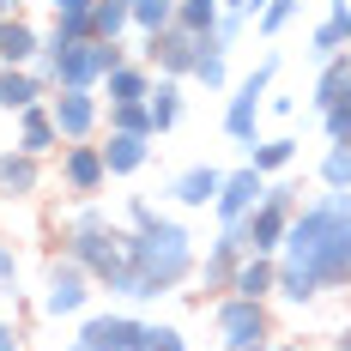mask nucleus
Returning a JSON list of instances; mask_svg holds the SVG:
<instances>
[{"label":"nucleus","instance_id":"4be33fe9","mask_svg":"<svg viewBox=\"0 0 351 351\" xmlns=\"http://www.w3.org/2000/svg\"><path fill=\"white\" fill-rule=\"evenodd\" d=\"M0 188L6 194H36V158L31 152H6L0 158Z\"/></svg>","mask_w":351,"mask_h":351},{"label":"nucleus","instance_id":"f8f14e48","mask_svg":"<svg viewBox=\"0 0 351 351\" xmlns=\"http://www.w3.org/2000/svg\"><path fill=\"white\" fill-rule=\"evenodd\" d=\"M218 188H224V170H212V164H188V170L170 182V200H182V206H212Z\"/></svg>","mask_w":351,"mask_h":351},{"label":"nucleus","instance_id":"473e14b6","mask_svg":"<svg viewBox=\"0 0 351 351\" xmlns=\"http://www.w3.org/2000/svg\"><path fill=\"white\" fill-rule=\"evenodd\" d=\"M128 224H134V230H152V224H158V206L134 200V206H128Z\"/></svg>","mask_w":351,"mask_h":351},{"label":"nucleus","instance_id":"aec40b11","mask_svg":"<svg viewBox=\"0 0 351 351\" xmlns=\"http://www.w3.org/2000/svg\"><path fill=\"white\" fill-rule=\"evenodd\" d=\"M36 97H43V79L25 67H6L0 73V109H31Z\"/></svg>","mask_w":351,"mask_h":351},{"label":"nucleus","instance_id":"5701e85b","mask_svg":"<svg viewBox=\"0 0 351 351\" xmlns=\"http://www.w3.org/2000/svg\"><path fill=\"white\" fill-rule=\"evenodd\" d=\"M279 291L285 303H309V297H321V285H315V273L309 267H297V261H279Z\"/></svg>","mask_w":351,"mask_h":351},{"label":"nucleus","instance_id":"e433bc0d","mask_svg":"<svg viewBox=\"0 0 351 351\" xmlns=\"http://www.w3.org/2000/svg\"><path fill=\"white\" fill-rule=\"evenodd\" d=\"M261 351H303V346H273V339H267V346H261Z\"/></svg>","mask_w":351,"mask_h":351},{"label":"nucleus","instance_id":"39448f33","mask_svg":"<svg viewBox=\"0 0 351 351\" xmlns=\"http://www.w3.org/2000/svg\"><path fill=\"white\" fill-rule=\"evenodd\" d=\"M212 36H194L182 31V25H170V31L145 36V61L164 73V79H194V67H200V55H206Z\"/></svg>","mask_w":351,"mask_h":351},{"label":"nucleus","instance_id":"72a5a7b5","mask_svg":"<svg viewBox=\"0 0 351 351\" xmlns=\"http://www.w3.org/2000/svg\"><path fill=\"white\" fill-rule=\"evenodd\" d=\"M12 273H19V254H12V248H0V279H12Z\"/></svg>","mask_w":351,"mask_h":351},{"label":"nucleus","instance_id":"9b49d317","mask_svg":"<svg viewBox=\"0 0 351 351\" xmlns=\"http://www.w3.org/2000/svg\"><path fill=\"white\" fill-rule=\"evenodd\" d=\"M273 285H279V254H243V261H237V279H230V297L267 303Z\"/></svg>","mask_w":351,"mask_h":351},{"label":"nucleus","instance_id":"f704fd0d","mask_svg":"<svg viewBox=\"0 0 351 351\" xmlns=\"http://www.w3.org/2000/svg\"><path fill=\"white\" fill-rule=\"evenodd\" d=\"M0 351H19V339H12V327H0Z\"/></svg>","mask_w":351,"mask_h":351},{"label":"nucleus","instance_id":"cd10ccee","mask_svg":"<svg viewBox=\"0 0 351 351\" xmlns=\"http://www.w3.org/2000/svg\"><path fill=\"white\" fill-rule=\"evenodd\" d=\"M321 128H327V140H333V145H351V97H339V104L321 109Z\"/></svg>","mask_w":351,"mask_h":351},{"label":"nucleus","instance_id":"423d86ee","mask_svg":"<svg viewBox=\"0 0 351 351\" xmlns=\"http://www.w3.org/2000/svg\"><path fill=\"white\" fill-rule=\"evenodd\" d=\"M267 200V176L254 170V164H243V170L224 176V188H218V200H212V212H218V224H243L248 212Z\"/></svg>","mask_w":351,"mask_h":351},{"label":"nucleus","instance_id":"7ed1b4c3","mask_svg":"<svg viewBox=\"0 0 351 351\" xmlns=\"http://www.w3.org/2000/svg\"><path fill=\"white\" fill-rule=\"evenodd\" d=\"M273 73H279V55H261V67L248 73L243 85H237V97L224 104V134H230L237 145H261L254 140V121H261V97H267Z\"/></svg>","mask_w":351,"mask_h":351},{"label":"nucleus","instance_id":"1a4fd4ad","mask_svg":"<svg viewBox=\"0 0 351 351\" xmlns=\"http://www.w3.org/2000/svg\"><path fill=\"white\" fill-rule=\"evenodd\" d=\"M85 297H91V273H85L79 261H67V267H55V273H49L43 309H49V315H79V309H85Z\"/></svg>","mask_w":351,"mask_h":351},{"label":"nucleus","instance_id":"2eb2a0df","mask_svg":"<svg viewBox=\"0 0 351 351\" xmlns=\"http://www.w3.org/2000/svg\"><path fill=\"white\" fill-rule=\"evenodd\" d=\"M339 97H351V55H333V61L315 73V91H309L315 115H321L327 104H339Z\"/></svg>","mask_w":351,"mask_h":351},{"label":"nucleus","instance_id":"f3484780","mask_svg":"<svg viewBox=\"0 0 351 351\" xmlns=\"http://www.w3.org/2000/svg\"><path fill=\"white\" fill-rule=\"evenodd\" d=\"M145 109H152V134H170L176 121H182V85L176 79H158L152 97H145Z\"/></svg>","mask_w":351,"mask_h":351},{"label":"nucleus","instance_id":"bb28decb","mask_svg":"<svg viewBox=\"0 0 351 351\" xmlns=\"http://www.w3.org/2000/svg\"><path fill=\"white\" fill-rule=\"evenodd\" d=\"M291 158H297V140H267V145H248V164H254V170H261V176L285 170Z\"/></svg>","mask_w":351,"mask_h":351},{"label":"nucleus","instance_id":"58836bf2","mask_svg":"<svg viewBox=\"0 0 351 351\" xmlns=\"http://www.w3.org/2000/svg\"><path fill=\"white\" fill-rule=\"evenodd\" d=\"M67 351H85V346H79V339H73V346H67Z\"/></svg>","mask_w":351,"mask_h":351},{"label":"nucleus","instance_id":"c85d7f7f","mask_svg":"<svg viewBox=\"0 0 351 351\" xmlns=\"http://www.w3.org/2000/svg\"><path fill=\"white\" fill-rule=\"evenodd\" d=\"M321 182H327V188H351V145H333V152L321 158Z\"/></svg>","mask_w":351,"mask_h":351},{"label":"nucleus","instance_id":"7c9ffc66","mask_svg":"<svg viewBox=\"0 0 351 351\" xmlns=\"http://www.w3.org/2000/svg\"><path fill=\"white\" fill-rule=\"evenodd\" d=\"M291 19H297V0H267L261 6V36H279Z\"/></svg>","mask_w":351,"mask_h":351},{"label":"nucleus","instance_id":"ddd939ff","mask_svg":"<svg viewBox=\"0 0 351 351\" xmlns=\"http://www.w3.org/2000/svg\"><path fill=\"white\" fill-rule=\"evenodd\" d=\"M152 85H158V79H152V67H140V61H121V67L104 79L109 104H145V97H152Z\"/></svg>","mask_w":351,"mask_h":351},{"label":"nucleus","instance_id":"b1692460","mask_svg":"<svg viewBox=\"0 0 351 351\" xmlns=\"http://www.w3.org/2000/svg\"><path fill=\"white\" fill-rule=\"evenodd\" d=\"M218 12H224V0H176V25L194 31V36H212Z\"/></svg>","mask_w":351,"mask_h":351},{"label":"nucleus","instance_id":"393cba45","mask_svg":"<svg viewBox=\"0 0 351 351\" xmlns=\"http://www.w3.org/2000/svg\"><path fill=\"white\" fill-rule=\"evenodd\" d=\"M176 25V0H134V31L140 36H158Z\"/></svg>","mask_w":351,"mask_h":351},{"label":"nucleus","instance_id":"c9c22d12","mask_svg":"<svg viewBox=\"0 0 351 351\" xmlns=\"http://www.w3.org/2000/svg\"><path fill=\"white\" fill-rule=\"evenodd\" d=\"M339 25H346V43H351V6L339 0Z\"/></svg>","mask_w":351,"mask_h":351},{"label":"nucleus","instance_id":"c756f323","mask_svg":"<svg viewBox=\"0 0 351 351\" xmlns=\"http://www.w3.org/2000/svg\"><path fill=\"white\" fill-rule=\"evenodd\" d=\"M194 79H200L206 91H218V85L230 79V67H224V49H212V43H206V55H200V67H194Z\"/></svg>","mask_w":351,"mask_h":351},{"label":"nucleus","instance_id":"4c0bfd02","mask_svg":"<svg viewBox=\"0 0 351 351\" xmlns=\"http://www.w3.org/2000/svg\"><path fill=\"white\" fill-rule=\"evenodd\" d=\"M19 6H25V0H0V12H19Z\"/></svg>","mask_w":351,"mask_h":351},{"label":"nucleus","instance_id":"6e6552de","mask_svg":"<svg viewBox=\"0 0 351 351\" xmlns=\"http://www.w3.org/2000/svg\"><path fill=\"white\" fill-rule=\"evenodd\" d=\"M49 115H55V128H61V145H79L97 134V97L91 91H61L55 104H49Z\"/></svg>","mask_w":351,"mask_h":351},{"label":"nucleus","instance_id":"f257e3e1","mask_svg":"<svg viewBox=\"0 0 351 351\" xmlns=\"http://www.w3.org/2000/svg\"><path fill=\"white\" fill-rule=\"evenodd\" d=\"M128 267L152 285V297H164L182 279H194V267H200L194 261V237L182 224H170V218H158L152 230H128Z\"/></svg>","mask_w":351,"mask_h":351},{"label":"nucleus","instance_id":"20e7f679","mask_svg":"<svg viewBox=\"0 0 351 351\" xmlns=\"http://www.w3.org/2000/svg\"><path fill=\"white\" fill-rule=\"evenodd\" d=\"M212 321H218L224 351H261L267 339H273V327H267V303H248V297H224Z\"/></svg>","mask_w":351,"mask_h":351},{"label":"nucleus","instance_id":"412c9836","mask_svg":"<svg viewBox=\"0 0 351 351\" xmlns=\"http://www.w3.org/2000/svg\"><path fill=\"white\" fill-rule=\"evenodd\" d=\"M333 55H346V25H339V6H333V12L315 25V36H309V61H315V67H327Z\"/></svg>","mask_w":351,"mask_h":351},{"label":"nucleus","instance_id":"a211bd4d","mask_svg":"<svg viewBox=\"0 0 351 351\" xmlns=\"http://www.w3.org/2000/svg\"><path fill=\"white\" fill-rule=\"evenodd\" d=\"M36 49H43V43H36V31L25 19H6V25H0V61H6V67H25Z\"/></svg>","mask_w":351,"mask_h":351},{"label":"nucleus","instance_id":"0eeeda50","mask_svg":"<svg viewBox=\"0 0 351 351\" xmlns=\"http://www.w3.org/2000/svg\"><path fill=\"white\" fill-rule=\"evenodd\" d=\"M85 351H145V321L134 315H91L79 333Z\"/></svg>","mask_w":351,"mask_h":351},{"label":"nucleus","instance_id":"4468645a","mask_svg":"<svg viewBox=\"0 0 351 351\" xmlns=\"http://www.w3.org/2000/svg\"><path fill=\"white\" fill-rule=\"evenodd\" d=\"M145 158H152V140H145V134H109V145H104L109 176H134Z\"/></svg>","mask_w":351,"mask_h":351},{"label":"nucleus","instance_id":"2f4dec72","mask_svg":"<svg viewBox=\"0 0 351 351\" xmlns=\"http://www.w3.org/2000/svg\"><path fill=\"white\" fill-rule=\"evenodd\" d=\"M145 351H182V333L176 327H145Z\"/></svg>","mask_w":351,"mask_h":351},{"label":"nucleus","instance_id":"9d476101","mask_svg":"<svg viewBox=\"0 0 351 351\" xmlns=\"http://www.w3.org/2000/svg\"><path fill=\"white\" fill-rule=\"evenodd\" d=\"M61 182H67L73 194H97V188H104L109 182V164H104V145H67V152H61Z\"/></svg>","mask_w":351,"mask_h":351},{"label":"nucleus","instance_id":"f03ea898","mask_svg":"<svg viewBox=\"0 0 351 351\" xmlns=\"http://www.w3.org/2000/svg\"><path fill=\"white\" fill-rule=\"evenodd\" d=\"M297 212H303V206H297V188H267V200L243 218V248H248V254H279Z\"/></svg>","mask_w":351,"mask_h":351},{"label":"nucleus","instance_id":"dca6fc26","mask_svg":"<svg viewBox=\"0 0 351 351\" xmlns=\"http://www.w3.org/2000/svg\"><path fill=\"white\" fill-rule=\"evenodd\" d=\"M19 115H25V134H19V152H31V158H43V152H49V145H61V128H55V115H49V109H19Z\"/></svg>","mask_w":351,"mask_h":351},{"label":"nucleus","instance_id":"6ab92c4d","mask_svg":"<svg viewBox=\"0 0 351 351\" xmlns=\"http://www.w3.org/2000/svg\"><path fill=\"white\" fill-rule=\"evenodd\" d=\"M128 25H134V6H128V0H97V6H91V36H97V43H121Z\"/></svg>","mask_w":351,"mask_h":351},{"label":"nucleus","instance_id":"a878e982","mask_svg":"<svg viewBox=\"0 0 351 351\" xmlns=\"http://www.w3.org/2000/svg\"><path fill=\"white\" fill-rule=\"evenodd\" d=\"M109 134H145V140H158L152 134V109L145 104H109Z\"/></svg>","mask_w":351,"mask_h":351}]
</instances>
